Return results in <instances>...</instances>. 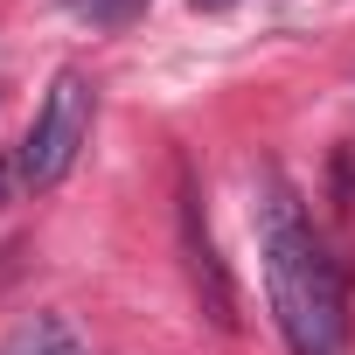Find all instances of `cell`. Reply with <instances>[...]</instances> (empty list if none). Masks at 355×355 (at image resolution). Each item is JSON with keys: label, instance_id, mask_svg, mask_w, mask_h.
<instances>
[{"label": "cell", "instance_id": "2", "mask_svg": "<svg viewBox=\"0 0 355 355\" xmlns=\"http://www.w3.org/2000/svg\"><path fill=\"white\" fill-rule=\"evenodd\" d=\"M91 119H98L91 77H84V70H56V77H49V98H42V112H35L28 139H21L15 174H21L28 189H56L63 174L77 167L84 139H91Z\"/></svg>", "mask_w": 355, "mask_h": 355}, {"label": "cell", "instance_id": "3", "mask_svg": "<svg viewBox=\"0 0 355 355\" xmlns=\"http://www.w3.org/2000/svg\"><path fill=\"white\" fill-rule=\"evenodd\" d=\"M182 251H189V279H196V300L216 327H237V293H230V272L209 244V223H202V202L182 189Z\"/></svg>", "mask_w": 355, "mask_h": 355}, {"label": "cell", "instance_id": "6", "mask_svg": "<svg viewBox=\"0 0 355 355\" xmlns=\"http://www.w3.org/2000/svg\"><path fill=\"white\" fill-rule=\"evenodd\" d=\"M196 8H230V0H196Z\"/></svg>", "mask_w": 355, "mask_h": 355}, {"label": "cell", "instance_id": "5", "mask_svg": "<svg viewBox=\"0 0 355 355\" xmlns=\"http://www.w3.org/2000/svg\"><path fill=\"white\" fill-rule=\"evenodd\" d=\"M63 8H70L77 21H91V28H125L146 0H63Z\"/></svg>", "mask_w": 355, "mask_h": 355}, {"label": "cell", "instance_id": "4", "mask_svg": "<svg viewBox=\"0 0 355 355\" xmlns=\"http://www.w3.org/2000/svg\"><path fill=\"white\" fill-rule=\"evenodd\" d=\"M0 355H91V348H84V334L63 313H35V320H21L8 341H0Z\"/></svg>", "mask_w": 355, "mask_h": 355}, {"label": "cell", "instance_id": "1", "mask_svg": "<svg viewBox=\"0 0 355 355\" xmlns=\"http://www.w3.org/2000/svg\"><path fill=\"white\" fill-rule=\"evenodd\" d=\"M258 258H265V293H272L286 348L293 355H341L348 348L341 272H334L327 244L313 237V223L279 167L258 174Z\"/></svg>", "mask_w": 355, "mask_h": 355}]
</instances>
